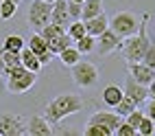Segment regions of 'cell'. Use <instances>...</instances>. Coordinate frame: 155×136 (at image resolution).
Returning <instances> with one entry per match:
<instances>
[{
	"instance_id": "obj_1",
	"label": "cell",
	"mask_w": 155,
	"mask_h": 136,
	"mask_svg": "<svg viewBox=\"0 0 155 136\" xmlns=\"http://www.w3.org/2000/svg\"><path fill=\"white\" fill-rule=\"evenodd\" d=\"M151 13L144 11L140 16V22H138V31L133 35L125 37L122 40V55H125V59L129 61V64H136V61H142V57L147 55V51L151 48V37L147 33V22H149Z\"/></svg>"
},
{
	"instance_id": "obj_2",
	"label": "cell",
	"mask_w": 155,
	"mask_h": 136,
	"mask_svg": "<svg viewBox=\"0 0 155 136\" xmlns=\"http://www.w3.org/2000/svg\"><path fill=\"white\" fill-rule=\"evenodd\" d=\"M81 110H83V99H81V97H77V95H57L55 99H50V103L46 106L44 119L50 125H57L66 117L77 114Z\"/></svg>"
},
{
	"instance_id": "obj_3",
	"label": "cell",
	"mask_w": 155,
	"mask_h": 136,
	"mask_svg": "<svg viewBox=\"0 0 155 136\" xmlns=\"http://www.w3.org/2000/svg\"><path fill=\"white\" fill-rule=\"evenodd\" d=\"M35 81H37V72L28 70V68H24L20 64V66H13L7 72L5 88L11 92V95H22V92H28L35 86Z\"/></svg>"
},
{
	"instance_id": "obj_4",
	"label": "cell",
	"mask_w": 155,
	"mask_h": 136,
	"mask_svg": "<svg viewBox=\"0 0 155 136\" xmlns=\"http://www.w3.org/2000/svg\"><path fill=\"white\" fill-rule=\"evenodd\" d=\"M39 33H42V37L46 40L48 44V51L53 55H57L59 51H64L66 46H70V35L66 33L64 26H57L53 22H48L44 29H39Z\"/></svg>"
},
{
	"instance_id": "obj_5",
	"label": "cell",
	"mask_w": 155,
	"mask_h": 136,
	"mask_svg": "<svg viewBox=\"0 0 155 136\" xmlns=\"http://www.w3.org/2000/svg\"><path fill=\"white\" fill-rule=\"evenodd\" d=\"M70 68H72V79H74V83L79 88H92L98 81V70L92 61H81L79 59Z\"/></svg>"
},
{
	"instance_id": "obj_6",
	"label": "cell",
	"mask_w": 155,
	"mask_h": 136,
	"mask_svg": "<svg viewBox=\"0 0 155 136\" xmlns=\"http://www.w3.org/2000/svg\"><path fill=\"white\" fill-rule=\"evenodd\" d=\"M109 29L118 37L125 40V37L133 35L138 31V18L133 16V13H129V11H120V13H116V16L109 20Z\"/></svg>"
},
{
	"instance_id": "obj_7",
	"label": "cell",
	"mask_w": 155,
	"mask_h": 136,
	"mask_svg": "<svg viewBox=\"0 0 155 136\" xmlns=\"http://www.w3.org/2000/svg\"><path fill=\"white\" fill-rule=\"evenodd\" d=\"M50 7H53V5L44 2V0H33L31 7H28V16H26L28 26L35 29V31L44 29L50 22Z\"/></svg>"
},
{
	"instance_id": "obj_8",
	"label": "cell",
	"mask_w": 155,
	"mask_h": 136,
	"mask_svg": "<svg viewBox=\"0 0 155 136\" xmlns=\"http://www.w3.org/2000/svg\"><path fill=\"white\" fill-rule=\"evenodd\" d=\"M120 48H122V37H118L109 26L96 37L94 51H96L101 57H103V55H109V53H116V51H120Z\"/></svg>"
},
{
	"instance_id": "obj_9",
	"label": "cell",
	"mask_w": 155,
	"mask_h": 136,
	"mask_svg": "<svg viewBox=\"0 0 155 136\" xmlns=\"http://www.w3.org/2000/svg\"><path fill=\"white\" fill-rule=\"evenodd\" d=\"M26 134V123L18 114L5 112L0 114V136H22Z\"/></svg>"
},
{
	"instance_id": "obj_10",
	"label": "cell",
	"mask_w": 155,
	"mask_h": 136,
	"mask_svg": "<svg viewBox=\"0 0 155 136\" xmlns=\"http://www.w3.org/2000/svg\"><path fill=\"white\" fill-rule=\"evenodd\" d=\"M122 92H125V95H127L133 103H136V106H140V103H144V101L149 99V86H144V83H138L131 75L127 77Z\"/></svg>"
},
{
	"instance_id": "obj_11",
	"label": "cell",
	"mask_w": 155,
	"mask_h": 136,
	"mask_svg": "<svg viewBox=\"0 0 155 136\" xmlns=\"http://www.w3.org/2000/svg\"><path fill=\"white\" fill-rule=\"evenodd\" d=\"M50 22L57 26H68L72 22V18L68 13V0H55L53 7H50Z\"/></svg>"
},
{
	"instance_id": "obj_12",
	"label": "cell",
	"mask_w": 155,
	"mask_h": 136,
	"mask_svg": "<svg viewBox=\"0 0 155 136\" xmlns=\"http://www.w3.org/2000/svg\"><path fill=\"white\" fill-rule=\"evenodd\" d=\"M87 123L105 125V127H107L111 134H116L118 125L122 123V117H120V114H116V112H94V114L90 117V121H87Z\"/></svg>"
},
{
	"instance_id": "obj_13",
	"label": "cell",
	"mask_w": 155,
	"mask_h": 136,
	"mask_svg": "<svg viewBox=\"0 0 155 136\" xmlns=\"http://www.w3.org/2000/svg\"><path fill=\"white\" fill-rule=\"evenodd\" d=\"M127 68H129V75L136 79L138 83H144V86H149L151 79H153V75H155V70H153V68H149L147 64H144V61H136V64H129Z\"/></svg>"
},
{
	"instance_id": "obj_14",
	"label": "cell",
	"mask_w": 155,
	"mask_h": 136,
	"mask_svg": "<svg viewBox=\"0 0 155 136\" xmlns=\"http://www.w3.org/2000/svg\"><path fill=\"white\" fill-rule=\"evenodd\" d=\"M26 134L50 136V134H53V125H50L44 117H31V121L26 123Z\"/></svg>"
},
{
	"instance_id": "obj_15",
	"label": "cell",
	"mask_w": 155,
	"mask_h": 136,
	"mask_svg": "<svg viewBox=\"0 0 155 136\" xmlns=\"http://www.w3.org/2000/svg\"><path fill=\"white\" fill-rule=\"evenodd\" d=\"M83 22H85V31H87V35H94V37H98L103 31L109 26V20H107L105 11L98 13V16H94V18H90V20H83Z\"/></svg>"
},
{
	"instance_id": "obj_16",
	"label": "cell",
	"mask_w": 155,
	"mask_h": 136,
	"mask_svg": "<svg viewBox=\"0 0 155 136\" xmlns=\"http://www.w3.org/2000/svg\"><path fill=\"white\" fill-rule=\"evenodd\" d=\"M20 61H22V66L28 68V70H33V72H39L44 66H42V61H39V57L31 51L28 46H22V51H20Z\"/></svg>"
},
{
	"instance_id": "obj_17",
	"label": "cell",
	"mask_w": 155,
	"mask_h": 136,
	"mask_svg": "<svg viewBox=\"0 0 155 136\" xmlns=\"http://www.w3.org/2000/svg\"><path fill=\"white\" fill-rule=\"evenodd\" d=\"M81 7H83V11H81V20H90V18H94V16H98V13L105 11V9H103V0H83Z\"/></svg>"
},
{
	"instance_id": "obj_18",
	"label": "cell",
	"mask_w": 155,
	"mask_h": 136,
	"mask_svg": "<svg viewBox=\"0 0 155 136\" xmlns=\"http://www.w3.org/2000/svg\"><path fill=\"white\" fill-rule=\"evenodd\" d=\"M122 95H125V92H122L120 86H107L105 90H103V101H105L109 108H114V106L122 99Z\"/></svg>"
},
{
	"instance_id": "obj_19",
	"label": "cell",
	"mask_w": 155,
	"mask_h": 136,
	"mask_svg": "<svg viewBox=\"0 0 155 136\" xmlns=\"http://www.w3.org/2000/svg\"><path fill=\"white\" fill-rule=\"evenodd\" d=\"M59 59H61V64L64 66H72V64H77V61L81 59V53L77 51V46H66L64 51H59Z\"/></svg>"
},
{
	"instance_id": "obj_20",
	"label": "cell",
	"mask_w": 155,
	"mask_h": 136,
	"mask_svg": "<svg viewBox=\"0 0 155 136\" xmlns=\"http://www.w3.org/2000/svg\"><path fill=\"white\" fill-rule=\"evenodd\" d=\"M66 33L70 35V40H79V37H83L85 33H87V31H85V22H83V20H72V22L66 26Z\"/></svg>"
},
{
	"instance_id": "obj_21",
	"label": "cell",
	"mask_w": 155,
	"mask_h": 136,
	"mask_svg": "<svg viewBox=\"0 0 155 136\" xmlns=\"http://www.w3.org/2000/svg\"><path fill=\"white\" fill-rule=\"evenodd\" d=\"M77 42V51L81 55H85V53H94V46H96V37L94 35H83V37H79V40H74Z\"/></svg>"
},
{
	"instance_id": "obj_22",
	"label": "cell",
	"mask_w": 155,
	"mask_h": 136,
	"mask_svg": "<svg viewBox=\"0 0 155 136\" xmlns=\"http://www.w3.org/2000/svg\"><path fill=\"white\" fill-rule=\"evenodd\" d=\"M28 48L33 51L35 55H42L44 51H48V44H46V40L42 37V33H39V31H35V33L31 35V40H28Z\"/></svg>"
},
{
	"instance_id": "obj_23",
	"label": "cell",
	"mask_w": 155,
	"mask_h": 136,
	"mask_svg": "<svg viewBox=\"0 0 155 136\" xmlns=\"http://www.w3.org/2000/svg\"><path fill=\"white\" fill-rule=\"evenodd\" d=\"M2 61H5V66H7V72L11 70L13 66H20L22 61H20V51H7L5 46H2Z\"/></svg>"
},
{
	"instance_id": "obj_24",
	"label": "cell",
	"mask_w": 155,
	"mask_h": 136,
	"mask_svg": "<svg viewBox=\"0 0 155 136\" xmlns=\"http://www.w3.org/2000/svg\"><path fill=\"white\" fill-rule=\"evenodd\" d=\"M138 106H136V103H133L127 95H122V99L116 103V106H114V110H116V114H120V117H127V114L131 112V110H136Z\"/></svg>"
},
{
	"instance_id": "obj_25",
	"label": "cell",
	"mask_w": 155,
	"mask_h": 136,
	"mask_svg": "<svg viewBox=\"0 0 155 136\" xmlns=\"http://www.w3.org/2000/svg\"><path fill=\"white\" fill-rule=\"evenodd\" d=\"M153 130H155V121H153L151 117H147V114H144V117H142V121H140V125L136 127V134L149 136V134H153Z\"/></svg>"
},
{
	"instance_id": "obj_26",
	"label": "cell",
	"mask_w": 155,
	"mask_h": 136,
	"mask_svg": "<svg viewBox=\"0 0 155 136\" xmlns=\"http://www.w3.org/2000/svg\"><path fill=\"white\" fill-rule=\"evenodd\" d=\"M85 136H111V132L105 127V125L87 123V125H85Z\"/></svg>"
},
{
	"instance_id": "obj_27",
	"label": "cell",
	"mask_w": 155,
	"mask_h": 136,
	"mask_svg": "<svg viewBox=\"0 0 155 136\" xmlns=\"http://www.w3.org/2000/svg\"><path fill=\"white\" fill-rule=\"evenodd\" d=\"M18 11V5L15 2H9V0H2L0 2V18L2 20H11Z\"/></svg>"
},
{
	"instance_id": "obj_28",
	"label": "cell",
	"mask_w": 155,
	"mask_h": 136,
	"mask_svg": "<svg viewBox=\"0 0 155 136\" xmlns=\"http://www.w3.org/2000/svg\"><path fill=\"white\" fill-rule=\"evenodd\" d=\"M2 46H5L7 51H22V46H24V40L20 37V35H9V37L2 42Z\"/></svg>"
},
{
	"instance_id": "obj_29",
	"label": "cell",
	"mask_w": 155,
	"mask_h": 136,
	"mask_svg": "<svg viewBox=\"0 0 155 136\" xmlns=\"http://www.w3.org/2000/svg\"><path fill=\"white\" fill-rule=\"evenodd\" d=\"M142 117H144V112L136 108V110H131L125 119H127V123L131 125V127H138V125H140V121H142Z\"/></svg>"
},
{
	"instance_id": "obj_30",
	"label": "cell",
	"mask_w": 155,
	"mask_h": 136,
	"mask_svg": "<svg viewBox=\"0 0 155 136\" xmlns=\"http://www.w3.org/2000/svg\"><path fill=\"white\" fill-rule=\"evenodd\" d=\"M81 11H83V7H81V2H74V0H68V13L72 20H79L81 18Z\"/></svg>"
},
{
	"instance_id": "obj_31",
	"label": "cell",
	"mask_w": 155,
	"mask_h": 136,
	"mask_svg": "<svg viewBox=\"0 0 155 136\" xmlns=\"http://www.w3.org/2000/svg\"><path fill=\"white\" fill-rule=\"evenodd\" d=\"M116 134H118V136H136V127H131L127 121H122V123L118 125Z\"/></svg>"
},
{
	"instance_id": "obj_32",
	"label": "cell",
	"mask_w": 155,
	"mask_h": 136,
	"mask_svg": "<svg viewBox=\"0 0 155 136\" xmlns=\"http://www.w3.org/2000/svg\"><path fill=\"white\" fill-rule=\"evenodd\" d=\"M142 61H144V64H147L149 68H153V70H155V46H153V44H151V48L147 51V55L142 57Z\"/></svg>"
},
{
	"instance_id": "obj_33",
	"label": "cell",
	"mask_w": 155,
	"mask_h": 136,
	"mask_svg": "<svg viewBox=\"0 0 155 136\" xmlns=\"http://www.w3.org/2000/svg\"><path fill=\"white\" fill-rule=\"evenodd\" d=\"M147 117H151L153 121H155V97H151V101H149V106H147Z\"/></svg>"
},
{
	"instance_id": "obj_34",
	"label": "cell",
	"mask_w": 155,
	"mask_h": 136,
	"mask_svg": "<svg viewBox=\"0 0 155 136\" xmlns=\"http://www.w3.org/2000/svg\"><path fill=\"white\" fill-rule=\"evenodd\" d=\"M37 57H39V61H42V66H46L48 61L53 59V53H50V51H44V53H42V55H37Z\"/></svg>"
},
{
	"instance_id": "obj_35",
	"label": "cell",
	"mask_w": 155,
	"mask_h": 136,
	"mask_svg": "<svg viewBox=\"0 0 155 136\" xmlns=\"http://www.w3.org/2000/svg\"><path fill=\"white\" fill-rule=\"evenodd\" d=\"M0 53H2V46H0ZM0 75L7 77V66H5V61H2V55H0Z\"/></svg>"
},
{
	"instance_id": "obj_36",
	"label": "cell",
	"mask_w": 155,
	"mask_h": 136,
	"mask_svg": "<svg viewBox=\"0 0 155 136\" xmlns=\"http://www.w3.org/2000/svg\"><path fill=\"white\" fill-rule=\"evenodd\" d=\"M149 97H155V75H153V79L149 83Z\"/></svg>"
},
{
	"instance_id": "obj_37",
	"label": "cell",
	"mask_w": 155,
	"mask_h": 136,
	"mask_svg": "<svg viewBox=\"0 0 155 136\" xmlns=\"http://www.w3.org/2000/svg\"><path fill=\"white\" fill-rule=\"evenodd\" d=\"M5 88V81H2V75H0V90Z\"/></svg>"
},
{
	"instance_id": "obj_38",
	"label": "cell",
	"mask_w": 155,
	"mask_h": 136,
	"mask_svg": "<svg viewBox=\"0 0 155 136\" xmlns=\"http://www.w3.org/2000/svg\"><path fill=\"white\" fill-rule=\"evenodd\" d=\"M0 2H2V0H0ZM9 2H15V5H20V2H22V0H9Z\"/></svg>"
},
{
	"instance_id": "obj_39",
	"label": "cell",
	"mask_w": 155,
	"mask_h": 136,
	"mask_svg": "<svg viewBox=\"0 0 155 136\" xmlns=\"http://www.w3.org/2000/svg\"><path fill=\"white\" fill-rule=\"evenodd\" d=\"M44 2H48V5H53V2H55V0H44Z\"/></svg>"
},
{
	"instance_id": "obj_40",
	"label": "cell",
	"mask_w": 155,
	"mask_h": 136,
	"mask_svg": "<svg viewBox=\"0 0 155 136\" xmlns=\"http://www.w3.org/2000/svg\"><path fill=\"white\" fill-rule=\"evenodd\" d=\"M74 2H83V0H74Z\"/></svg>"
}]
</instances>
